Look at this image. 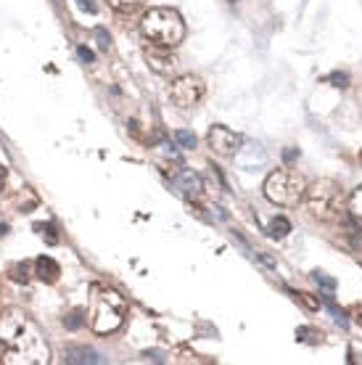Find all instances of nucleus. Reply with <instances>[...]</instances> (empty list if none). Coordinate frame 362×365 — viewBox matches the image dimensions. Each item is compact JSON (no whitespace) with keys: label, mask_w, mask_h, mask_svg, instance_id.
Here are the masks:
<instances>
[{"label":"nucleus","mask_w":362,"mask_h":365,"mask_svg":"<svg viewBox=\"0 0 362 365\" xmlns=\"http://www.w3.org/2000/svg\"><path fill=\"white\" fill-rule=\"evenodd\" d=\"M35 230H37V233H40L43 238H46L48 244H58V233H56L53 222H37Z\"/></svg>","instance_id":"obj_15"},{"label":"nucleus","mask_w":362,"mask_h":365,"mask_svg":"<svg viewBox=\"0 0 362 365\" xmlns=\"http://www.w3.org/2000/svg\"><path fill=\"white\" fill-rule=\"evenodd\" d=\"M88 315H90V329L100 336H106V334L122 329V323L127 320V302L117 289H109L103 283H93Z\"/></svg>","instance_id":"obj_2"},{"label":"nucleus","mask_w":362,"mask_h":365,"mask_svg":"<svg viewBox=\"0 0 362 365\" xmlns=\"http://www.w3.org/2000/svg\"><path fill=\"white\" fill-rule=\"evenodd\" d=\"M6 180H9V170H6V167H0V191L6 188Z\"/></svg>","instance_id":"obj_23"},{"label":"nucleus","mask_w":362,"mask_h":365,"mask_svg":"<svg viewBox=\"0 0 362 365\" xmlns=\"http://www.w3.org/2000/svg\"><path fill=\"white\" fill-rule=\"evenodd\" d=\"M289 230H291V222L286 217H275L267 225V236H272V238H286L289 236Z\"/></svg>","instance_id":"obj_13"},{"label":"nucleus","mask_w":362,"mask_h":365,"mask_svg":"<svg viewBox=\"0 0 362 365\" xmlns=\"http://www.w3.org/2000/svg\"><path fill=\"white\" fill-rule=\"evenodd\" d=\"M0 344L9 347L6 363H48L43 339L35 334L27 312L19 307H9L0 312Z\"/></svg>","instance_id":"obj_1"},{"label":"nucleus","mask_w":362,"mask_h":365,"mask_svg":"<svg viewBox=\"0 0 362 365\" xmlns=\"http://www.w3.org/2000/svg\"><path fill=\"white\" fill-rule=\"evenodd\" d=\"M58 273H61V267H58V262H56L53 257L43 255L35 259V275L43 283H56L58 281Z\"/></svg>","instance_id":"obj_9"},{"label":"nucleus","mask_w":362,"mask_h":365,"mask_svg":"<svg viewBox=\"0 0 362 365\" xmlns=\"http://www.w3.org/2000/svg\"><path fill=\"white\" fill-rule=\"evenodd\" d=\"M77 3H80L82 11H90V14H95V3H93V0H77Z\"/></svg>","instance_id":"obj_21"},{"label":"nucleus","mask_w":362,"mask_h":365,"mask_svg":"<svg viewBox=\"0 0 362 365\" xmlns=\"http://www.w3.org/2000/svg\"><path fill=\"white\" fill-rule=\"evenodd\" d=\"M82 323H85V315H82V310H74L69 318L63 320V326H66V329H80Z\"/></svg>","instance_id":"obj_18"},{"label":"nucleus","mask_w":362,"mask_h":365,"mask_svg":"<svg viewBox=\"0 0 362 365\" xmlns=\"http://www.w3.org/2000/svg\"><path fill=\"white\" fill-rule=\"evenodd\" d=\"M360 159H362V154H360Z\"/></svg>","instance_id":"obj_25"},{"label":"nucleus","mask_w":362,"mask_h":365,"mask_svg":"<svg viewBox=\"0 0 362 365\" xmlns=\"http://www.w3.org/2000/svg\"><path fill=\"white\" fill-rule=\"evenodd\" d=\"M346 212H349V217L362 228V185L352 191V196L346 201Z\"/></svg>","instance_id":"obj_12"},{"label":"nucleus","mask_w":362,"mask_h":365,"mask_svg":"<svg viewBox=\"0 0 362 365\" xmlns=\"http://www.w3.org/2000/svg\"><path fill=\"white\" fill-rule=\"evenodd\" d=\"M175 182H177V188H180L182 193H188V196H199L201 188H204L201 178L196 173H190V170H180V175L175 178Z\"/></svg>","instance_id":"obj_10"},{"label":"nucleus","mask_w":362,"mask_h":365,"mask_svg":"<svg viewBox=\"0 0 362 365\" xmlns=\"http://www.w3.org/2000/svg\"><path fill=\"white\" fill-rule=\"evenodd\" d=\"M111 9L117 11V14H135L140 6H143L145 0H106Z\"/></svg>","instance_id":"obj_14"},{"label":"nucleus","mask_w":362,"mask_h":365,"mask_svg":"<svg viewBox=\"0 0 362 365\" xmlns=\"http://www.w3.org/2000/svg\"><path fill=\"white\" fill-rule=\"evenodd\" d=\"M175 140H177L182 148H196V135L188 133V130H177V133H175Z\"/></svg>","instance_id":"obj_16"},{"label":"nucleus","mask_w":362,"mask_h":365,"mask_svg":"<svg viewBox=\"0 0 362 365\" xmlns=\"http://www.w3.org/2000/svg\"><path fill=\"white\" fill-rule=\"evenodd\" d=\"M95 37H98V46L100 48H109V32H103V29H95Z\"/></svg>","instance_id":"obj_20"},{"label":"nucleus","mask_w":362,"mask_h":365,"mask_svg":"<svg viewBox=\"0 0 362 365\" xmlns=\"http://www.w3.org/2000/svg\"><path fill=\"white\" fill-rule=\"evenodd\" d=\"M304 207L309 217L320 222H333L344 215V191L336 180H315L304 191Z\"/></svg>","instance_id":"obj_4"},{"label":"nucleus","mask_w":362,"mask_h":365,"mask_svg":"<svg viewBox=\"0 0 362 365\" xmlns=\"http://www.w3.org/2000/svg\"><path fill=\"white\" fill-rule=\"evenodd\" d=\"M63 360L66 363H103V357L90 347H69Z\"/></svg>","instance_id":"obj_11"},{"label":"nucleus","mask_w":362,"mask_h":365,"mask_svg":"<svg viewBox=\"0 0 362 365\" xmlns=\"http://www.w3.org/2000/svg\"><path fill=\"white\" fill-rule=\"evenodd\" d=\"M6 230H9L6 225H0V236H6Z\"/></svg>","instance_id":"obj_24"},{"label":"nucleus","mask_w":362,"mask_h":365,"mask_svg":"<svg viewBox=\"0 0 362 365\" xmlns=\"http://www.w3.org/2000/svg\"><path fill=\"white\" fill-rule=\"evenodd\" d=\"M29 270H27V265H14L11 267V278L14 281H21V283H27V278H29Z\"/></svg>","instance_id":"obj_19"},{"label":"nucleus","mask_w":362,"mask_h":365,"mask_svg":"<svg viewBox=\"0 0 362 365\" xmlns=\"http://www.w3.org/2000/svg\"><path fill=\"white\" fill-rule=\"evenodd\" d=\"M140 32H143L154 46L177 48L185 40V21L175 9L159 6L148 9L140 19Z\"/></svg>","instance_id":"obj_3"},{"label":"nucleus","mask_w":362,"mask_h":365,"mask_svg":"<svg viewBox=\"0 0 362 365\" xmlns=\"http://www.w3.org/2000/svg\"><path fill=\"white\" fill-rule=\"evenodd\" d=\"M145 61L156 74H175V69H177V58H175L172 48L154 46V43H151V48H145Z\"/></svg>","instance_id":"obj_8"},{"label":"nucleus","mask_w":362,"mask_h":365,"mask_svg":"<svg viewBox=\"0 0 362 365\" xmlns=\"http://www.w3.org/2000/svg\"><path fill=\"white\" fill-rule=\"evenodd\" d=\"M262 191H264V199L270 201V204H275V207H296L304 199L307 182H304V178L296 170L281 167V170L267 175Z\"/></svg>","instance_id":"obj_5"},{"label":"nucleus","mask_w":362,"mask_h":365,"mask_svg":"<svg viewBox=\"0 0 362 365\" xmlns=\"http://www.w3.org/2000/svg\"><path fill=\"white\" fill-rule=\"evenodd\" d=\"M77 53H80L82 58H85V61H88V64H90V61H93V53H90V51H88V48H85V46H80V48H77Z\"/></svg>","instance_id":"obj_22"},{"label":"nucleus","mask_w":362,"mask_h":365,"mask_svg":"<svg viewBox=\"0 0 362 365\" xmlns=\"http://www.w3.org/2000/svg\"><path fill=\"white\" fill-rule=\"evenodd\" d=\"M315 281L320 283V286H323V292H326L328 297L333 294V289H336V281H333V278H328L326 273H315Z\"/></svg>","instance_id":"obj_17"},{"label":"nucleus","mask_w":362,"mask_h":365,"mask_svg":"<svg viewBox=\"0 0 362 365\" xmlns=\"http://www.w3.org/2000/svg\"><path fill=\"white\" fill-rule=\"evenodd\" d=\"M207 140L209 148L217 156H236L241 151V146H244V138L233 133L230 128H225V125H214V128L209 130Z\"/></svg>","instance_id":"obj_7"},{"label":"nucleus","mask_w":362,"mask_h":365,"mask_svg":"<svg viewBox=\"0 0 362 365\" xmlns=\"http://www.w3.org/2000/svg\"><path fill=\"white\" fill-rule=\"evenodd\" d=\"M207 93V85L201 77L196 74H182V77H175L172 85H170V101H172L177 109H190L196 106Z\"/></svg>","instance_id":"obj_6"}]
</instances>
